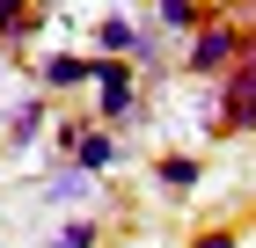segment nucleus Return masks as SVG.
Here are the masks:
<instances>
[{
	"mask_svg": "<svg viewBox=\"0 0 256 248\" xmlns=\"http://www.w3.org/2000/svg\"><path fill=\"white\" fill-rule=\"evenodd\" d=\"M8 132H15V146H30V139L44 132V102H15V117H8Z\"/></svg>",
	"mask_w": 256,
	"mask_h": 248,
	"instance_id": "1a4fd4ad",
	"label": "nucleus"
},
{
	"mask_svg": "<svg viewBox=\"0 0 256 248\" xmlns=\"http://www.w3.org/2000/svg\"><path fill=\"white\" fill-rule=\"evenodd\" d=\"M190 248H234V234H198Z\"/></svg>",
	"mask_w": 256,
	"mask_h": 248,
	"instance_id": "4468645a",
	"label": "nucleus"
},
{
	"mask_svg": "<svg viewBox=\"0 0 256 248\" xmlns=\"http://www.w3.org/2000/svg\"><path fill=\"white\" fill-rule=\"evenodd\" d=\"M80 80H96V58H80V51H52L44 58V88L59 95V88H80Z\"/></svg>",
	"mask_w": 256,
	"mask_h": 248,
	"instance_id": "39448f33",
	"label": "nucleus"
},
{
	"mask_svg": "<svg viewBox=\"0 0 256 248\" xmlns=\"http://www.w3.org/2000/svg\"><path fill=\"white\" fill-rule=\"evenodd\" d=\"M161 29H205L198 22V0H161Z\"/></svg>",
	"mask_w": 256,
	"mask_h": 248,
	"instance_id": "9d476101",
	"label": "nucleus"
},
{
	"mask_svg": "<svg viewBox=\"0 0 256 248\" xmlns=\"http://www.w3.org/2000/svg\"><path fill=\"white\" fill-rule=\"evenodd\" d=\"M88 88H96V117L102 124H124V117L139 110V73L124 58H96V80H88Z\"/></svg>",
	"mask_w": 256,
	"mask_h": 248,
	"instance_id": "f257e3e1",
	"label": "nucleus"
},
{
	"mask_svg": "<svg viewBox=\"0 0 256 248\" xmlns=\"http://www.w3.org/2000/svg\"><path fill=\"white\" fill-rule=\"evenodd\" d=\"M96 44H102V58H132V51H139V22L102 15V22H96Z\"/></svg>",
	"mask_w": 256,
	"mask_h": 248,
	"instance_id": "423d86ee",
	"label": "nucleus"
},
{
	"mask_svg": "<svg viewBox=\"0 0 256 248\" xmlns=\"http://www.w3.org/2000/svg\"><path fill=\"white\" fill-rule=\"evenodd\" d=\"M44 197H52V205H80V197H88V168H59L44 183Z\"/></svg>",
	"mask_w": 256,
	"mask_h": 248,
	"instance_id": "6e6552de",
	"label": "nucleus"
},
{
	"mask_svg": "<svg viewBox=\"0 0 256 248\" xmlns=\"http://www.w3.org/2000/svg\"><path fill=\"white\" fill-rule=\"evenodd\" d=\"M139 66H146V73H154V66H161V58H168V29H139Z\"/></svg>",
	"mask_w": 256,
	"mask_h": 248,
	"instance_id": "9b49d317",
	"label": "nucleus"
},
{
	"mask_svg": "<svg viewBox=\"0 0 256 248\" xmlns=\"http://www.w3.org/2000/svg\"><path fill=\"white\" fill-rule=\"evenodd\" d=\"M161 190H198V175H205V168H198V161H190V153H161Z\"/></svg>",
	"mask_w": 256,
	"mask_h": 248,
	"instance_id": "0eeeda50",
	"label": "nucleus"
},
{
	"mask_svg": "<svg viewBox=\"0 0 256 248\" xmlns=\"http://www.w3.org/2000/svg\"><path fill=\"white\" fill-rule=\"evenodd\" d=\"M52 248H96V219H74V227H66Z\"/></svg>",
	"mask_w": 256,
	"mask_h": 248,
	"instance_id": "f8f14e48",
	"label": "nucleus"
},
{
	"mask_svg": "<svg viewBox=\"0 0 256 248\" xmlns=\"http://www.w3.org/2000/svg\"><path fill=\"white\" fill-rule=\"evenodd\" d=\"M242 51H249V44H242L234 22H205V29L190 37V73H234Z\"/></svg>",
	"mask_w": 256,
	"mask_h": 248,
	"instance_id": "f03ea898",
	"label": "nucleus"
},
{
	"mask_svg": "<svg viewBox=\"0 0 256 248\" xmlns=\"http://www.w3.org/2000/svg\"><path fill=\"white\" fill-rule=\"evenodd\" d=\"M118 161H124V146L110 139V124H102V132H74V168L96 175V168H118Z\"/></svg>",
	"mask_w": 256,
	"mask_h": 248,
	"instance_id": "20e7f679",
	"label": "nucleus"
},
{
	"mask_svg": "<svg viewBox=\"0 0 256 248\" xmlns=\"http://www.w3.org/2000/svg\"><path fill=\"white\" fill-rule=\"evenodd\" d=\"M22 7H30V0H0V37H22V29H30Z\"/></svg>",
	"mask_w": 256,
	"mask_h": 248,
	"instance_id": "ddd939ff",
	"label": "nucleus"
},
{
	"mask_svg": "<svg viewBox=\"0 0 256 248\" xmlns=\"http://www.w3.org/2000/svg\"><path fill=\"white\" fill-rule=\"evenodd\" d=\"M227 124H234V132L256 124V37H249V51L234 58V73H227Z\"/></svg>",
	"mask_w": 256,
	"mask_h": 248,
	"instance_id": "7ed1b4c3",
	"label": "nucleus"
}]
</instances>
